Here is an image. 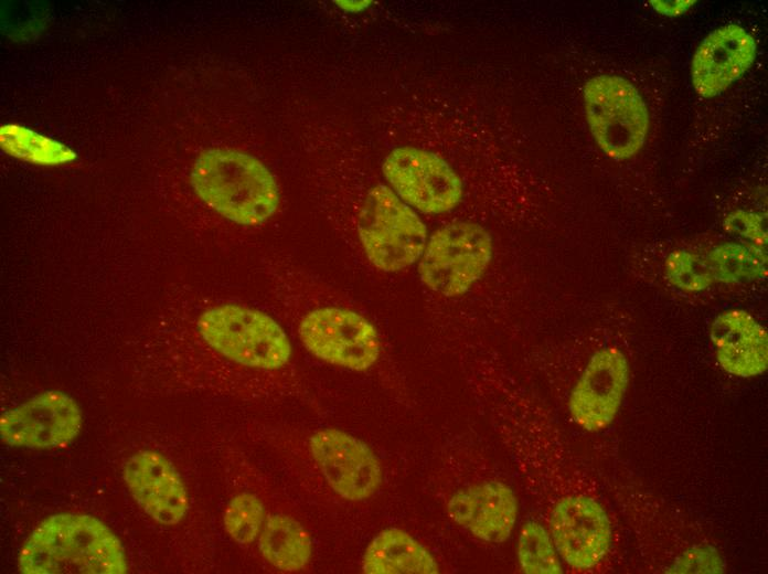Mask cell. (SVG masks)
Returning a JSON list of instances; mask_svg holds the SVG:
<instances>
[{
	"mask_svg": "<svg viewBox=\"0 0 768 574\" xmlns=\"http://www.w3.org/2000/svg\"><path fill=\"white\" fill-rule=\"evenodd\" d=\"M23 574H126L121 541L98 518L61 512L43 519L18 555Z\"/></svg>",
	"mask_w": 768,
	"mask_h": 574,
	"instance_id": "obj_1",
	"label": "cell"
},
{
	"mask_svg": "<svg viewBox=\"0 0 768 574\" xmlns=\"http://www.w3.org/2000/svg\"><path fill=\"white\" fill-rule=\"evenodd\" d=\"M191 184L211 210L241 225H258L270 219L280 203L270 170L246 152L213 148L193 163Z\"/></svg>",
	"mask_w": 768,
	"mask_h": 574,
	"instance_id": "obj_2",
	"label": "cell"
},
{
	"mask_svg": "<svg viewBox=\"0 0 768 574\" xmlns=\"http://www.w3.org/2000/svg\"><path fill=\"white\" fill-rule=\"evenodd\" d=\"M195 330L212 351L246 369L273 373L292 358L291 343L278 321L246 305H212L198 315Z\"/></svg>",
	"mask_w": 768,
	"mask_h": 574,
	"instance_id": "obj_3",
	"label": "cell"
},
{
	"mask_svg": "<svg viewBox=\"0 0 768 574\" xmlns=\"http://www.w3.org/2000/svg\"><path fill=\"white\" fill-rule=\"evenodd\" d=\"M356 233L367 261L385 273L417 262L428 240L416 211L385 184H375L365 193L356 215Z\"/></svg>",
	"mask_w": 768,
	"mask_h": 574,
	"instance_id": "obj_4",
	"label": "cell"
},
{
	"mask_svg": "<svg viewBox=\"0 0 768 574\" xmlns=\"http://www.w3.org/2000/svg\"><path fill=\"white\" fill-rule=\"evenodd\" d=\"M584 108L598 147L615 160L633 157L649 130V113L639 91L626 78L602 74L584 86Z\"/></svg>",
	"mask_w": 768,
	"mask_h": 574,
	"instance_id": "obj_5",
	"label": "cell"
},
{
	"mask_svg": "<svg viewBox=\"0 0 768 574\" xmlns=\"http://www.w3.org/2000/svg\"><path fill=\"white\" fill-rule=\"evenodd\" d=\"M493 245L490 233L473 222H454L427 240L418 274L431 291L445 297L466 294L486 273Z\"/></svg>",
	"mask_w": 768,
	"mask_h": 574,
	"instance_id": "obj_6",
	"label": "cell"
},
{
	"mask_svg": "<svg viewBox=\"0 0 768 574\" xmlns=\"http://www.w3.org/2000/svg\"><path fill=\"white\" fill-rule=\"evenodd\" d=\"M382 171L396 195L422 213L449 212L462 199L460 177L431 151L412 146L395 148L386 156Z\"/></svg>",
	"mask_w": 768,
	"mask_h": 574,
	"instance_id": "obj_7",
	"label": "cell"
},
{
	"mask_svg": "<svg viewBox=\"0 0 768 574\" xmlns=\"http://www.w3.org/2000/svg\"><path fill=\"white\" fill-rule=\"evenodd\" d=\"M83 425L77 402L61 391H45L6 411L0 438L11 447L55 449L73 443Z\"/></svg>",
	"mask_w": 768,
	"mask_h": 574,
	"instance_id": "obj_8",
	"label": "cell"
},
{
	"mask_svg": "<svg viewBox=\"0 0 768 574\" xmlns=\"http://www.w3.org/2000/svg\"><path fill=\"white\" fill-rule=\"evenodd\" d=\"M309 448L328 485L340 497L363 501L380 489L381 461L363 440L329 427L310 437Z\"/></svg>",
	"mask_w": 768,
	"mask_h": 574,
	"instance_id": "obj_9",
	"label": "cell"
},
{
	"mask_svg": "<svg viewBox=\"0 0 768 574\" xmlns=\"http://www.w3.org/2000/svg\"><path fill=\"white\" fill-rule=\"evenodd\" d=\"M551 538L558 555L575 570L599 564L611 544V523L604 507L583 496L562 498L550 518Z\"/></svg>",
	"mask_w": 768,
	"mask_h": 574,
	"instance_id": "obj_10",
	"label": "cell"
},
{
	"mask_svg": "<svg viewBox=\"0 0 768 574\" xmlns=\"http://www.w3.org/2000/svg\"><path fill=\"white\" fill-rule=\"evenodd\" d=\"M629 382V364L617 348L595 352L573 387L568 410L587 432H599L615 419Z\"/></svg>",
	"mask_w": 768,
	"mask_h": 574,
	"instance_id": "obj_11",
	"label": "cell"
},
{
	"mask_svg": "<svg viewBox=\"0 0 768 574\" xmlns=\"http://www.w3.org/2000/svg\"><path fill=\"white\" fill-rule=\"evenodd\" d=\"M122 477L135 502L157 523L174 525L185 517L186 488L163 454L151 449L132 454L124 464Z\"/></svg>",
	"mask_w": 768,
	"mask_h": 574,
	"instance_id": "obj_12",
	"label": "cell"
},
{
	"mask_svg": "<svg viewBox=\"0 0 768 574\" xmlns=\"http://www.w3.org/2000/svg\"><path fill=\"white\" fill-rule=\"evenodd\" d=\"M755 57V39L744 28L732 23L714 30L693 55L694 89L705 98L723 93L751 66Z\"/></svg>",
	"mask_w": 768,
	"mask_h": 574,
	"instance_id": "obj_13",
	"label": "cell"
},
{
	"mask_svg": "<svg viewBox=\"0 0 768 574\" xmlns=\"http://www.w3.org/2000/svg\"><path fill=\"white\" fill-rule=\"evenodd\" d=\"M518 509L513 490L495 480L457 490L447 503L448 515L454 522L490 543L504 542L511 535Z\"/></svg>",
	"mask_w": 768,
	"mask_h": 574,
	"instance_id": "obj_14",
	"label": "cell"
},
{
	"mask_svg": "<svg viewBox=\"0 0 768 574\" xmlns=\"http://www.w3.org/2000/svg\"><path fill=\"white\" fill-rule=\"evenodd\" d=\"M710 337L716 348V359L727 373L753 378L767 370V331L747 311L729 309L716 316Z\"/></svg>",
	"mask_w": 768,
	"mask_h": 574,
	"instance_id": "obj_15",
	"label": "cell"
},
{
	"mask_svg": "<svg viewBox=\"0 0 768 574\" xmlns=\"http://www.w3.org/2000/svg\"><path fill=\"white\" fill-rule=\"evenodd\" d=\"M362 570L367 574H437L439 565L430 551L409 533L387 528L369 543Z\"/></svg>",
	"mask_w": 768,
	"mask_h": 574,
	"instance_id": "obj_16",
	"label": "cell"
},
{
	"mask_svg": "<svg viewBox=\"0 0 768 574\" xmlns=\"http://www.w3.org/2000/svg\"><path fill=\"white\" fill-rule=\"evenodd\" d=\"M262 556L284 572H297L311 559L312 543L309 533L294 518L271 514L266 518L258 536Z\"/></svg>",
	"mask_w": 768,
	"mask_h": 574,
	"instance_id": "obj_17",
	"label": "cell"
},
{
	"mask_svg": "<svg viewBox=\"0 0 768 574\" xmlns=\"http://www.w3.org/2000/svg\"><path fill=\"white\" fill-rule=\"evenodd\" d=\"M714 281L736 283L767 275V254L753 244L723 243L704 258Z\"/></svg>",
	"mask_w": 768,
	"mask_h": 574,
	"instance_id": "obj_18",
	"label": "cell"
},
{
	"mask_svg": "<svg viewBox=\"0 0 768 574\" xmlns=\"http://www.w3.org/2000/svg\"><path fill=\"white\" fill-rule=\"evenodd\" d=\"M518 560L529 574H558L563 568L548 532L535 521L526 522L519 535Z\"/></svg>",
	"mask_w": 768,
	"mask_h": 574,
	"instance_id": "obj_19",
	"label": "cell"
},
{
	"mask_svg": "<svg viewBox=\"0 0 768 574\" xmlns=\"http://www.w3.org/2000/svg\"><path fill=\"white\" fill-rule=\"evenodd\" d=\"M265 508L260 499L250 492L234 496L225 507L223 525L227 535L238 544L253 543L266 520Z\"/></svg>",
	"mask_w": 768,
	"mask_h": 574,
	"instance_id": "obj_20",
	"label": "cell"
},
{
	"mask_svg": "<svg viewBox=\"0 0 768 574\" xmlns=\"http://www.w3.org/2000/svg\"><path fill=\"white\" fill-rule=\"evenodd\" d=\"M665 276L674 287L689 293L702 291L715 283L704 258L683 249L669 254L665 259Z\"/></svg>",
	"mask_w": 768,
	"mask_h": 574,
	"instance_id": "obj_21",
	"label": "cell"
},
{
	"mask_svg": "<svg viewBox=\"0 0 768 574\" xmlns=\"http://www.w3.org/2000/svg\"><path fill=\"white\" fill-rule=\"evenodd\" d=\"M724 227L732 233L753 242V245L762 247L767 244L766 217L764 215L735 211L727 215L724 221Z\"/></svg>",
	"mask_w": 768,
	"mask_h": 574,
	"instance_id": "obj_22",
	"label": "cell"
},
{
	"mask_svg": "<svg viewBox=\"0 0 768 574\" xmlns=\"http://www.w3.org/2000/svg\"><path fill=\"white\" fill-rule=\"evenodd\" d=\"M676 573H721V556L712 546H697L686 551L673 565Z\"/></svg>",
	"mask_w": 768,
	"mask_h": 574,
	"instance_id": "obj_23",
	"label": "cell"
},
{
	"mask_svg": "<svg viewBox=\"0 0 768 574\" xmlns=\"http://www.w3.org/2000/svg\"><path fill=\"white\" fill-rule=\"evenodd\" d=\"M653 8L662 14L678 15L684 13L695 1H650Z\"/></svg>",
	"mask_w": 768,
	"mask_h": 574,
	"instance_id": "obj_24",
	"label": "cell"
},
{
	"mask_svg": "<svg viewBox=\"0 0 768 574\" xmlns=\"http://www.w3.org/2000/svg\"><path fill=\"white\" fill-rule=\"evenodd\" d=\"M339 3H341L342 8L346 9L349 11H355L354 8H356V10H360L366 6L364 3H367V1H355V2L354 1H351V2L343 1V2H339Z\"/></svg>",
	"mask_w": 768,
	"mask_h": 574,
	"instance_id": "obj_25",
	"label": "cell"
}]
</instances>
